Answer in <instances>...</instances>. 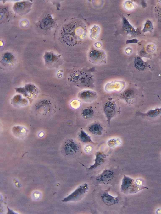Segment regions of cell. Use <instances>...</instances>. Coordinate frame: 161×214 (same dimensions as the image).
<instances>
[{
    "instance_id": "obj_1",
    "label": "cell",
    "mask_w": 161,
    "mask_h": 214,
    "mask_svg": "<svg viewBox=\"0 0 161 214\" xmlns=\"http://www.w3.org/2000/svg\"><path fill=\"white\" fill-rule=\"evenodd\" d=\"M68 26L69 30L65 39L67 44L74 46L81 42L86 36V27L85 24L80 19L75 20Z\"/></svg>"
},
{
    "instance_id": "obj_2",
    "label": "cell",
    "mask_w": 161,
    "mask_h": 214,
    "mask_svg": "<svg viewBox=\"0 0 161 214\" xmlns=\"http://www.w3.org/2000/svg\"><path fill=\"white\" fill-rule=\"evenodd\" d=\"M147 188L143 185L141 179L135 180L124 175L122 180L121 190L122 192L129 193H134Z\"/></svg>"
},
{
    "instance_id": "obj_3",
    "label": "cell",
    "mask_w": 161,
    "mask_h": 214,
    "mask_svg": "<svg viewBox=\"0 0 161 214\" xmlns=\"http://www.w3.org/2000/svg\"><path fill=\"white\" fill-rule=\"evenodd\" d=\"M71 81L79 87H87L92 86L94 79L92 75L84 72L78 71L73 73L71 76Z\"/></svg>"
},
{
    "instance_id": "obj_4",
    "label": "cell",
    "mask_w": 161,
    "mask_h": 214,
    "mask_svg": "<svg viewBox=\"0 0 161 214\" xmlns=\"http://www.w3.org/2000/svg\"><path fill=\"white\" fill-rule=\"evenodd\" d=\"M89 186L86 183H83L78 186L74 191L64 198L62 202L76 201L80 200L87 192Z\"/></svg>"
},
{
    "instance_id": "obj_5",
    "label": "cell",
    "mask_w": 161,
    "mask_h": 214,
    "mask_svg": "<svg viewBox=\"0 0 161 214\" xmlns=\"http://www.w3.org/2000/svg\"><path fill=\"white\" fill-rule=\"evenodd\" d=\"M116 105L114 101L109 100L104 104L103 111L108 124H110L112 119L116 114Z\"/></svg>"
},
{
    "instance_id": "obj_6",
    "label": "cell",
    "mask_w": 161,
    "mask_h": 214,
    "mask_svg": "<svg viewBox=\"0 0 161 214\" xmlns=\"http://www.w3.org/2000/svg\"><path fill=\"white\" fill-rule=\"evenodd\" d=\"M114 176V172L110 170H105L96 178L97 182L103 184L109 183Z\"/></svg>"
},
{
    "instance_id": "obj_7",
    "label": "cell",
    "mask_w": 161,
    "mask_h": 214,
    "mask_svg": "<svg viewBox=\"0 0 161 214\" xmlns=\"http://www.w3.org/2000/svg\"><path fill=\"white\" fill-rule=\"evenodd\" d=\"M106 157L107 155L104 153L100 152H97L95 154L94 163L91 165L89 168H86V169L89 170L98 167L105 162Z\"/></svg>"
},
{
    "instance_id": "obj_8",
    "label": "cell",
    "mask_w": 161,
    "mask_h": 214,
    "mask_svg": "<svg viewBox=\"0 0 161 214\" xmlns=\"http://www.w3.org/2000/svg\"><path fill=\"white\" fill-rule=\"evenodd\" d=\"M101 197L102 201L105 204L108 206L115 204L119 202L118 197H114L107 192L103 193Z\"/></svg>"
},
{
    "instance_id": "obj_9",
    "label": "cell",
    "mask_w": 161,
    "mask_h": 214,
    "mask_svg": "<svg viewBox=\"0 0 161 214\" xmlns=\"http://www.w3.org/2000/svg\"><path fill=\"white\" fill-rule=\"evenodd\" d=\"M96 96V93L95 92L88 90L83 91L79 94V96L81 99L86 101L92 100Z\"/></svg>"
},
{
    "instance_id": "obj_10",
    "label": "cell",
    "mask_w": 161,
    "mask_h": 214,
    "mask_svg": "<svg viewBox=\"0 0 161 214\" xmlns=\"http://www.w3.org/2000/svg\"><path fill=\"white\" fill-rule=\"evenodd\" d=\"M88 129L90 132L93 135H100L102 133L103 128L101 126L97 123L92 124L89 127Z\"/></svg>"
},
{
    "instance_id": "obj_11",
    "label": "cell",
    "mask_w": 161,
    "mask_h": 214,
    "mask_svg": "<svg viewBox=\"0 0 161 214\" xmlns=\"http://www.w3.org/2000/svg\"><path fill=\"white\" fill-rule=\"evenodd\" d=\"M68 152L69 154H74L78 152L79 147L78 144L73 140H70L67 144Z\"/></svg>"
},
{
    "instance_id": "obj_12",
    "label": "cell",
    "mask_w": 161,
    "mask_h": 214,
    "mask_svg": "<svg viewBox=\"0 0 161 214\" xmlns=\"http://www.w3.org/2000/svg\"><path fill=\"white\" fill-rule=\"evenodd\" d=\"M94 111L92 108L88 107L84 109L82 111L81 115L84 118L86 119H90L93 116Z\"/></svg>"
},
{
    "instance_id": "obj_13",
    "label": "cell",
    "mask_w": 161,
    "mask_h": 214,
    "mask_svg": "<svg viewBox=\"0 0 161 214\" xmlns=\"http://www.w3.org/2000/svg\"><path fill=\"white\" fill-rule=\"evenodd\" d=\"M90 57L92 61L97 62L104 59V55L102 52L94 51L91 52Z\"/></svg>"
},
{
    "instance_id": "obj_14",
    "label": "cell",
    "mask_w": 161,
    "mask_h": 214,
    "mask_svg": "<svg viewBox=\"0 0 161 214\" xmlns=\"http://www.w3.org/2000/svg\"><path fill=\"white\" fill-rule=\"evenodd\" d=\"M79 137V139L83 142L85 143H93L90 136L83 130L80 131Z\"/></svg>"
},
{
    "instance_id": "obj_15",
    "label": "cell",
    "mask_w": 161,
    "mask_h": 214,
    "mask_svg": "<svg viewBox=\"0 0 161 214\" xmlns=\"http://www.w3.org/2000/svg\"><path fill=\"white\" fill-rule=\"evenodd\" d=\"M141 115L150 117H154L161 114V108L150 110L146 113H141Z\"/></svg>"
},
{
    "instance_id": "obj_16",
    "label": "cell",
    "mask_w": 161,
    "mask_h": 214,
    "mask_svg": "<svg viewBox=\"0 0 161 214\" xmlns=\"http://www.w3.org/2000/svg\"><path fill=\"white\" fill-rule=\"evenodd\" d=\"M134 63L136 67L139 69H143L146 67L145 63L141 59L139 58L135 59Z\"/></svg>"
},
{
    "instance_id": "obj_17",
    "label": "cell",
    "mask_w": 161,
    "mask_h": 214,
    "mask_svg": "<svg viewBox=\"0 0 161 214\" xmlns=\"http://www.w3.org/2000/svg\"><path fill=\"white\" fill-rule=\"evenodd\" d=\"M133 94V92L130 90H127L125 91L123 94V97L125 99H130Z\"/></svg>"
}]
</instances>
